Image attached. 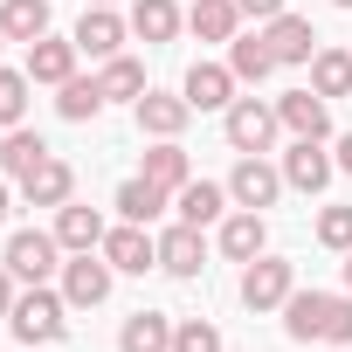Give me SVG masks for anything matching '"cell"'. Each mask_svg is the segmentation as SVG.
<instances>
[{
    "label": "cell",
    "mask_w": 352,
    "mask_h": 352,
    "mask_svg": "<svg viewBox=\"0 0 352 352\" xmlns=\"http://www.w3.org/2000/svg\"><path fill=\"white\" fill-rule=\"evenodd\" d=\"M283 331L297 345H352V290H290Z\"/></svg>",
    "instance_id": "cell-1"
},
{
    "label": "cell",
    "mask_w": 352,
    "mask_h": 352,
    "mask_svg": "<svg viewBox=\"0 0 352 352\" xmlns=\"http://www.w3.org/2000/svg\"><path fill=\"white\" fill-rule=\"evenodd\" d=\"M8 324H14L21 345H63V338H69V297L49 290V283H28V290L14 297Z\"/></svg>",
    "instance_id": "cell-2"
},
{
    "label": "cell",
    "mask_w": 352,
    "mask_h": 352,
    "mask_svg": "<svg viewBox=\"0 0 352 352\" xmlns=\"http://www.w3.org/2000/svg\"><path fill=\"white\" fill-rule=\"evenodd\" d=\"M290 290H297V263H283V256H256V263H242V283H235V297L256 311V318H270V311H283L290 304Z\"/></svg>",
    "instance_id": "cell-3"
},
{
    "label": "cell",
    "mask_w": 352,
    "mask_h": 352,
    "mask_svg": "<svg viewBox=\"0 0 352 352\" xmlns=\"http://www.w3.org/2000/svg\"><path fill=\"white\" fill-rule=\"evenodd\" d=\"M0 263L14 270V283H49V276H63V242H56V228H14Z\"/></svg>",
    "instance_id": "cell-4"
},
{
    "label": "cell",
    "mask_w": 352,
    "mask_h": 352,
    "mask_svg": "<svg viewBox=\"0 0 352 352\" xmlns=\"http://www.w3.org/2000/svg\"><path fill=\"white\" fill-rule=\"evenodd\" d=\"M221 131H228L235 152H270L276 131H283V118H276V104H263V97H235V104L221 111Z\"/></svg>",
    "instance_id": "cell-5"
},
{
    "label": "cell",
    "mask_w": 352,
    "mask_h": 352,
    "mask_svg": "<svg viewBox=\"0 0 352 352\" xmlns=\"http://www.w3.org/2000/svg\"><path fill=\"white\" fill-rule=\"evenodd\" d=\"M111 283H118V270L104 263V249H83V256L63 263V297H69V311H97V304L111 297Z\"/></svg>",
    "instance_id": "cell-6"
},
{
    "label": "cell",
    "mask_w": 352,
    "mask_h": 352,
    "mask_svg": "<svg viewBox=\"0 0 352 352\" xmlns=\"http://www.w3.org/2000/svg\"><path fill=\"white\" fill-rule=\"evenodd\" d=\"M276 194H283V166H270L263 152H242L235 173H228V201L263 214V208H276Z\"/></svg>",
    "instance_id": "cell-7"
},
{
    "label": "cell",
    "mask_w": 352,
    "mask_h": 352,
    "mask_svg": "<svg viewBox=\"0 0 352 352\" xmlns=\"http://www.w3.org/2000/svg\"><path fill=\"white\" fill-rule=\"evenodd\" d=\"M104 263H111L118 276H145V270H159V235L138 228V221H118V228L104 235Z\"/></svg>",
    "instance_id": "cell-8"
},
{
    "label": "cell",
    "mask_w": 352,
    "mask_h": 352,
    "mask_svg": "<svg viewBox=\"0 0 352 352\" xmlns=\"http://www.w3.org/2000/svg\"><path fill=\"white\" fill-rule=\"evenodd\" d=\"M331 173H338V159L324 152V138H290V152H283V187H297V194H324Z\"/></svg>",
    "instance_id": "cell-9"
},
{
    "label": "cell",
    "mask_w": 352,
    "mask_h": 352,
    "mask_svg": "<svg viewBox=\"0 0 352 352\" xmlns=\"http://www.w3.org/2000/svg\"><path fill=\"white\" fill-rule=\"evenodd\" d=\"M124 35H131V21L124 14H111V8H83V21H76V49L83 56H97V63H111V56H124Z\"/></svg>",
    "instance_id": "cell-10"
},
{
    "label": "cell",
    "mask_w": 352,
    "mask_h": 352,
    "mask_svg": "<svg viewBox=\"0 0 352 352\" xmlns=\"http://www.w3.org/2000/svg\"><path fill=\"white\" fill-rule=\"evenodd\" d=\"M276 118H283V131L290 138H331V104L304 83V90H283L276 97Z\"/></svg>",
    "instance_id": "cell-11"
},
{
    "label": "cell",
    "mask_w": 352,
    "mask_h": 352,
    "mask_svg": "<svg viewBox=\"0 0 352 352\" xmlns=\"http://www.w3.org/2000/svg\"><path fill=\"white\" fill-rule=\"evenodd\" d=\"M159 270H166V276H180V283H194V276L208 270V242H201V228L173 221V228L159 235Z\"/></svg>",
    "instance_id": "cell-12"
},
{
    "label": "cell",
    "mask_w": 352,
    "mask_h": 352,
    "mask_svg": "<svg viewBox=\"0 0 352 352\" xmlns=\"http://www.w3.org/2000/svg\"><path fill=\"white\" fill-rule=\"evenodd\" d=\"M131 118H138L145 138H180L187 118H194V104H187V97H173V90H145V97L131 104Z\"/></svg>",
    "instance_id": "cell-13"
},
{
    "label": "cell",
    "mask_w": 352,
    "mask_h": 352,
    "mask_svg": "<svg viewBox=\"0 0 352 352\" xmlns=\"http://www.w3.org/2000/svg\"><path fill=\"white\" fill-rule=\"evenodd\" d=\"M21 201H28V208H63V201H76V166L49 152L28 180H21Z\"/></svg>",
    "instance_id": "cell-14"
},
{
    "label": "cell",
    "mask_w": 352,
    "mask_h": 352,
    "mask_svg": "<svg viewBox=\"0 0 352 352\" xmlns=\"http://www.w3.org/2000/svg\"><path fill=\"white\" fill-rule=\"evenodd\" d=\"M263 42H270V56H276L283 69H297V63L318 56V35H311L304 14H276V21H263Z\"/></svg>",
    "instance_id": "cell-15"
},
{
    "label": "cell",
    "mask_w": 352,
    "mask_h": 352,
    "mask_svg": "<svg viewBox=\"0 0 352 352\" xmlns=\"http://www.w3.org/2000/svg\"><path fill=\"white\" fill-rule=\"evenodd\" d=\"M180 97H187L194 111H228V104H235V69H228V63H194L187 83H180Z\"/></svg>",
    "instance_id": "cell-16"
},
{
    "label": "cell",
    "mask_w": 352,
    "mask_h": 352,
    "mask_svg": "<svg viewBox=\"0 0 352 352\" xmlns=\"http://www.w3.org/2000/svg\"><path fill=\"white\" fill-rule=\"evenodd\" d=\"M76 42H63V35H42V42H28V76L35 83H49V90H63L69 76H76Z\"/></svg>",
    "instance_id": "cell-17"
},
{
    "label": "cell",
    "mask_w": 352,
    "mask_h": 352,
    "mask_svg": "<svg viewBox=\"0 0 352 352\" xmlns=\"http://www.w3.org/2000/svg\"><path fill=\"white\" fill-rule=\"evenodd\" d=\"M104 235H111V228H104V214H97V208H83V201H63V208H56V242H63L69 256L104 249Z\"/></svg>",
    "instance_id": "cell-18"
},
{
    "label": "cell",
    "mask_w": 352,
    "mask_h": 352,
    "mask_svg": "<svg viewBox=\"0 0 352 352\" xmlns=\"http://www.w3.org/2000/svg\"><path fill=\"white\" fill-rule=\"evenodd\" d=\"M263 249H270V228H263V214H256V208L221 214V256H228V263H256Z\"/></svg>",
    "instance_id": "cell-19"
},
{
    "label": "cell",
    "mask_w": 352,
    "mask_h": 352,
    "mask_svg": "<svg viewBox=\"0 0 352 352\" xmlns=\"http://www.w3.org/2000/svg\"><path fill=\"white\" fill-rule=\"evenodd\" d=\"M173 214H180L187 228H208V221L228 214V187H214V180H187L180 194H173Z\"/></svg>",
    "instance_id": "cell-20"
},
{
    "label": "cell",
    "mask_w": 352,
    "mask_h": 352,
    "mask_svg": "<svg viewBox=\"0 0 352 352\" xmlns=\"http://www.w3.org/2000/svg\"><path fill=\"white\" fill-rule=\"evenodd\" d=\"M111 208H118V221H138V228H152V221L173 208V194H166V187H152L145 173H138V180H124V187H118V201H111Z\"/></svg>",
    "instance_id": "cell-21"
},
{
    "label": "cell",
    "mask_w": 352,
    "mask_h": 352,
    "mask_svg": "<svg viewBox=\"0 0 352 352\" xmlns=\"http://www.w3.org/2000/svg\"><path fill=\"white\" fill-rule=\"evenodd\" d=\"M145 180H152V187H166V194H180V187L194 180V159L180 152V138H159V145H145Z\"/></svg>",
    "instance_id": "cell-22"
},
{
    "label": "cell",
    "mask_w": 352,
    "mask_h": 352,
    "mask_svg": "<svg viewBox=\"0 0 352 352\" xmlns=\"http://www.w3.org/2000/svg\"><path fill=\"white\" fill-rule=\"evenodd\" d=\"M228 69H235V83H270L283 63L270 56V42H263V28H256V35H235V42H228Z\"/></svg>",
    "instance_id": "cell-23"
},
{
    "label": "cell",
    "mask_w": 352,
    "mask_h": 352,
    "mask_svg": "<svg viewBox=\"0 0 352 352\" xmlns=\"http://www.w3.org/2000/svg\"><path fill=\"white\" fill-rule=\"evenodd\" d=\"M118 352H173V318L166 311H131L118 331Z\"/></svg>",
    "instance_id": "cell-24"
},
{
    "label": "cell",
    "mask_w": 352,
    "mask_h": 352,
    "mask_svg": "<svg viewBox=\"0 0 352 352\" xmlns=\"http://www.w3.org/2000/svg\"><path fill=\"white\" fill-rule=\"evenodd\" d=\"M187 28H194L201 42H235V35H242V8H235V0H194V8H187Z\"/></svg>",
    "instance_id": "cell-25"
},
{
    "label": "cell",
    "mask_w": 352,
    "mask_h": 352,
    "mask_svg": "<svg viewBox=\"0 0 352 352\" xmlns=\"http://www.w3.org/2000/svg\"><path fill=\"white\" fill-rule=\"evenodd\" d=\"M124 21H131V35L152 42V49L180 35V8H173V0H131V14H124Z\"/></svg>",
    "instance_id": "cell-26"
},
{
    "label": "cell",
    "mask_w": 352,
    "mask_h": 352,
    "mask_svg": "<svg viewBox=\"0 0 352 352\" xmlns=\"http://www.w3.org/2000/svg\"><path fill=\"white\" fill-rule=\"evenodd\" d=\"M0 35L8 42H42L49 35V0H0Z\"/></svg>",
    "instance_id": "cell-27"
},
{
    "label": "cell",
    "mask_w": 352,
    "mask_h": 352,
    "mask_svg": "<svg viewBox=\"0 0 352 352\" xmlns=\"http://www.w3.org/2000/svg\"><path fill=\"white\" fill-rule=\"evenodd\" d=\"M97 83H104V104H138L152 83H145V63H131V56H111L104 69H97Z\"/></svg>",
    "instance_id": "cell-28"
},
{
    "label": "cell",
    "mask_w": 352,
    "mask_h": 352,
    "mask_svg": "<svg viewBox=\"0 0 352 352\" xmlns=\"http://www.w3.org/2000/svg\"><path fill=\"white\" fill-rule=\"evenodd\" d=\"M311 90L331 104V97H352V49H318L311 56Z\"/></svg>",
    "instance_id": "cell-29"
},
{
    "label": "cell",
    "mask_w": 352,
    "mask_h": 352,
    "mask_svg": "<svg viewBox=\"0 0 352 352\" xmlns=\"http://www.w3.org/2000/svg\"><path fill=\"white\" fill-rule=\"evenodd\" d=\"M42 159H49V145H42V131H28V124H14L8 138H0V173H14V180H28Z\"/></svg>",
    "instance_id": "cell-30"
},
{
    "label": "cell",
    "mask_w": 352,
    "mask_h": 352,
    "mask_svg": "<svg viewBox=\"0 0 352 352\" xmlns=\"http://www.w3.org/2000/svg\"><path fill=\"white\" fill-rule=\"evenodd\" d=\"M56 111H63L69 124H90V118L104 111V83H97V76H69V83L56 90Z\"/></svg>",
    "instance_id": "cell-31"
},
{
    "label": "cell",
    "mask_w": 352,
    "mask_h": 352,
    "mask_svg": "<svg viewBox=\"0 0 352 352\" xmlns=\"http://www.w3.org/2000/svg\"><path fill=\"white\" fill-rule=\"evenodd\" d=\"M28 90H35L28 69H0V131H14L28 118Z\"/></svg>",
    "instance_id": "cell-32"
},
{
    "label": "cell",
    "mask_w": 352,
    "mask_h": 352,
    "mask_svg": "<svg viewBox=\"0 0 352 352\" xmlns=\"http://www.w3.org/2000/svg\"><path fill=\"white\" fill-rule=\"evenodd\" d=\"M311 235L345 256V249H352V208H318V228H311Z\"/></svg>",
    "instance_id": "cell-33"
},
{
    "label": "cell",
    "mask_w": 352,
    "mask_h": 352,
    "mask_svg": "<svg viewBox=\"0 0 352 352\" xmlns=\"http://www.w3.org/2000/svg\"><path fill=\"white\" fill-rule=\"evenodd\" d=\"M173 352H221V331L208 318H187V324H173Z\"/></svg>",
    "instance_id": "cell-34"
},
{
    "label": "cell",
    "mask_w": 352,
    "mask_h": 352,
    "mask_svg": "<svg viewBox=\"0 0 352 352\" xmlns=\"http://www.w3.org/2000/svg\"><path fill=\"white\" fill-rule=\"evenodd\" d=\"M242 8V21H276V14H290V0H235Z\"/></svg>",
    "instance_id": "cell-35"
},
{
    "label": "cell",
    "mask_w": 352,
    "mask_h": 352,
    "mask_svg": "<svg viewBox=\"0 0 352 352\" xmlns=\"http://www.w3.org/2000/svg\"><path fill=\"white\" fill-rule=\"evenodd\" d=\"M14 297H21V290H14V270L0 263V324H8V311H14Z\"/></svg>",
    "instance_id": "cell-36"
},
{
    "label": "cell",
    "mask_w": 352,
    "mask_h": 352,
    "mask_svg": "<svg viewBox=\"0 0 352 352\" xmlns=\"http://www.w3.org/2000/svg\"><path fill=\"white\" fill-rule=\"evenodd\" d=\"M331 159H338V173H352V131L338 138V152H331Z\"/></svg>",
    "instance_id": "cell-37"
},
{
    "label": "cell",
    "mask_w": 352,
    "mask_h": 352,
    "mask_svg": "<svg viewBox=\"0 0 352 352\" xmlns=\"http://www.w3.org/2000/svg\"><path fill=\"white\" fill-rule=\"evenodd\" d=\"M0 221H8V180H0Z\"/></svg>",
    "instance_id": "cell-38"
},
{
    "label": "cell",
    "mask_w": 352,
    "mask_h": 352,
    "mask_svg": "<svg viewBox=\"0 0 352 352\" xmlns=\"http://www.w3.org/2000/svg\"><path fill=\"white\" fill-rule=\"evenodd\" d=\"M345 290H352V249H345Z\"/></svg>",
    "instance_id": "cell-39"
},
{
    "label": "cell",
    "mask_w": 352,
    "mask_h": 352,
    "mask_svg": "<svg viewBox=\"0 0 352 352\" xmlns=\"http://www.w3.org/2000/svg\"><path fill=\"white\" fill-rule=\"evenodd\" d=\"M331 8H352V0H331Z\"/></svg>",
    "instance_id": "cell-40"
},
{
    "label": "cell",
    "mask_w": 352,
    "mask_h": 352,
    "mask_svg": "<svg viewBox=\"0 0 352 352\" xmlns=\"http://www.w3.org/2000/svg\"><path fill=\"white\" fill-rule=\"evenodd\" d=\"M90 8H111V0H90Z\"/></svg>",
    "instance_id": "cell-41"
},
{
    "label": "cell",
    "mask_w": 352,
    "mask_h": 352,
    "mask_svg": "<svg viewBox=\"0 0 352 352\" xmlns=\"http://www.w3.org/2000/svg\"><path fill=\"white\" fill-rule=\"evenodd\" d=\"M331 352H352V345H331Z\"/></svg>",
    "instance_id": "cell-42"
},
{
    "label": "cell",
    "mask_w": 352,
    "mask_h": 352,
    "mask_svg": "<svg viewBox=\"0 0 352 352\" xmlns=\"http://www.w3.org/2000/svg\"><path fill=\"white\" fill-rule=\"evenodd\" d=\"M0 49H8V35H0Z\"/></svg>",
    "instance_id": "cell-43"
}]
</instances>
